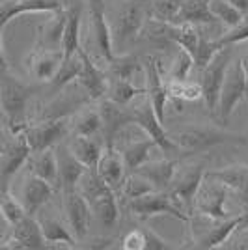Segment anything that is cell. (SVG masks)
Wrapping results in <instances>:
<instances>
[{
    "instance_id": "obj_1",
    "label": "cell",
    "mask_w": 248,
    "mask_h": 250,
    "mask_svg": "<svg viewBox=\"0 0 248 250\" xmlns=\"http://www.w3.org/2000/svg\"><path fill=\"white\" fill-rule=\"evenodd\" d=\"M32 90L28 84L15 79L8 69H0V106L10 122L13 133L22 131L24 116H26V104L32 97Z\"/></svg>"
},
{
    "instance_id": "obj_2",
    "label": "cell",
    "mask_w": 248,
    "mask_h": 250,
    "mask_svg": "<svg viewBox=\"0 0 248 250\" xmlns=\"http://www.w3.org/2000/svg\"><path fill=\"white\" fill-rule=\"evenodd\" d=\"M174 142L177 144L179 151H183V153H200L209 147L227 144V142L247 144V140L243 136L227 133L222 129H215V127H188L174 136Z\"/></svg>"
},
{
    "instance_id": "obj_3",
    "label": "cell",
    "mask_w": 248,
    "mask_h": 250,
    "mask_svg": "<svg viewBox=\"0 0 248 250\" xmlns=\"http://www.w3.org/2000/svg\"><path fill=\"white\" fill-rule=\"evenodd\" d=\"M233 58V49L231 47H222L220 51L213 56V60L202 69V97L206 99L207 108L211 112H217L218 95H220V86L224 83L226 71Z\"/></svg>"
},
{
    "instance_id": "obj_4",
    "label": "cell",
    "mask_w": 248,
    "mask_h": 250,
    "mask_svg": "<svg viewBox=\"0 0 248 250\" xmlns=\"http://www.w3.org/2000/svg\"><path fill=\"white\" fill-rule=\"evenodd\" d=\"M129 209L142 220L153 219L159 215H168V217H176L183 222H188V215L183 213V209L172 200L168 190H151L144 196L129 200Z\"/></svg>"
},
{
    "instance_id": "obj_5",
    "label": "cell",
    "mask_w": 248,
    "mask_h": 250,
    "mask_svg": "<svg viewBox=\"0 0 248 250\" xmlns=\"http://www.w3.org/2000/svg\"><path fill=\"white\" fill-rule=\"evenodd\" d=\"M248 94V84L247 77L243 71L241 60L229 63L224 77V83L220 86V95H218V104L217 110L222 122H226L229 116L233 114V110L237 108V104L245 99Z\"/></svg>"
},
{
    "instance_id": "obj_6",
    "label": "cell",
    "mask_w": 248,
    "mask_h": 250,
    "mask_svg": "<svg viewBox=\"0 0 248 250\" xmlns=\"http://www.w3.org/2000/svg\"><path fill=\"white\" fill-rule=\"evenodd\" d=\"M227 192H229V188L226 185H222L220 181L206 174L200 183L196 196H194V206L204 217H209L211 220H224L227 219Z\"/></svg>"
},
{
    "instance_id": "obj_7",
    "label": "cell",
    "mask_w": 248,
    "mask_h": 250,
    "mask_svg": "<svg viewBox=\"0 0 248 250\" xmlns=\"http://www.w3.org/2000/svg\"><path fill=\"white\" fill-rule=\"evenodd\" d=\"M145 6L142 0H133L124 8L116 22V32L112 34V47L118 51H125L131 43L138 38V34L144 30L145 24Z\"/></svg>"
},
{
    "instance_id": "obj_8",
    "label": "cell",
    "mask_w": 248,
    "mask_h": 250,
    "mask_svg": "<svg viewBox=\"0 0 248 250\" xmlns=\"http://www.w3.org/2000/svg\"><path fill=\"white\" fill-rule=\"evenodd\" d=\"M131 124L138 125L140 129H144L145 135L149 136L157 147H161L166 153H177L179 147L174 142V138H170L165 131V125L159 122V118L153 112V106L145 97L142 103H138L135 108H131Z\"/></svg>"
},
{
    "instance_id": "obj_9",
    "label": "cell",
    "mask_w": 248,
    "mask_h": 250,
    "mask_svg": "<svg viewBox=\"0 0 248 250\" xmlns=\"http://www.w3.org/2000/svg\"><path fill=\"white\" fill-rule=\"evenodd\" d=\"M22 133L28 140L32 153H40L43 149L60 144L69 133V122L65 118H52L49 122L24 127Z\"/></svg>"
},
{
    "instance_id": "obj_10",
    "label": "cell",
    "mask_w": 248,
    "mask_h": 250,
    "mask_svg": "<svg viewBox=\"0 0 248 250\" xmlns=\"http://www.w3.org/2000/svg\"><path fill=\"white\" fill-rule=\"evenodd\" d=\"M63 208H65V217H67L69 229L77 237V241L81 243L88 235L90 220H92V208L77 188L63 192Z\"/></svg>"
},
{
    "instance_id": "obj_11",
    "label": "cell",
    "mask_w": 248,
    "mask_h": 250,
    "mask_svg": "<svg viewBox=\"0 0 248 250\" xmlns=\"http://www.w3.org/2000/svg\"><path fill=\"white\" fill-rule=\"evenodd\" d=\"M204 163H194L190 167H186L181 174L174 176L172 179V185L168 188L172 200L176 202L177 206H186L190 208L194 204V196H196L198 188H200V183L206 176V170H204Z\"/></svg>"
},
{
    "instance_id": "obj_12",
    "label": "cell",
    "mask_w": 248,
    "mask_h": 250,
    "mask_svg": "<svg viewBox=\"0 0 248 250\" xmlns=\"http://www.w3.org/2000/svg\"><path fill=\"white\" fill-rule=\"evenodd\" d=\"M4 249H22V250H43L49 249V243L43 237L40 220L34 215H24L19 222L11 226V239Z\"/></svg>"
},
{
    "instance_id": "obj_13",
    "label": "cell",
    "mask_w": 248,
    "mask_h": 250,
    "mask_svg": "<svg viewBox=\"0 0 248 250\" xmlns=\"http://www.w3.org/2000/svg\"><path fill=\"white\" fill-rule=\"evenodd\" d=\"M30 155L32 151L24 133L22 131L15 133L13 140H11L10 144H6V149L2 153L4 161H2V168H0V183H2L0 190H8V181L21 170L22 165L28 161Z\"/></svg>"
},
{
    "instance_id": "obj_14",
    "label": "cell",
    "mask_w": 248,
    "mask_h": 250,
    "mask_svg": "<svg viewBox=\"0 0 248 250\" xmlns=\"http://www.w3.org/2000/svg\"><path fill=\"white\" fill-rule=\"evenodd\" d=\"M99 116H101V133L104 138V146H114V136L118 135L125 125H131V110L124 104L114 103L112 99L99 101Z\"/></svg>"
},
{
    "instance_id": "obj_15",
    "label": "cell",
    "mask_w": 248,
    "mask_h": 250,
    "mask_svg": "<svg viewBox=\"0 0 248 250\" xmlns=\"http://www.w3.org/2000/svg\"><path fill=\"white\" fill-rule=\"evenodd\" d=\"M145 95H147V101L153 106V112L159 118V122L165 124V108L168 94H166V84L163 83L161 67H159L155 56L145 58Z\"/></svg>"
},
{
    "instance_id": "obj_16",
    "label": "cell",
    "mask_w": 248,
    "mask_h": 250,
    "mask_svg": "<svg viewBox=\"0 0 248 250\" xmlns=\"http://www.w3.org/2000/svg\"><path fill=\"white\" fill-rule=\"evenodd\" d=\"M63 8L60 0H4L0 2V32L2 28L22 13H41Z\"/></svg>"
},
{
    "instance_id": "obj_17",
    "label": "cell",
    "mask_w": 248,
    "mask_h": 250,
    "mask_svg": "<svg viewBox=\"0 0 248 250\" xmlns=\"http://www.w3.org/2000/svg\"><path fill=\"white\" fill-rule=\"evenodd\" d=\"M86 2H88V8H90V17H92L97 49H99L101 56L106 62H112L116 52H114L112 47V30H110L106 17H104V0H86Z\"/></svg>"
},
{
    "instance_id": "obj_18",
    "label": "cell",
    "mask_w": 248,
    "mask_h": 250,
    "mask_svg": "<svg viewBox=\"0 0 248 250\" xmlns=\"http://www.w3.org/2000/svg\"><path fill=\"white\" fill-rule=\"evenodd\" d=\"M54 151H56V163H58V187H62L63 192L77 188L81 177L86 172V167L73 155L65 144H60Z\"/></svg>"
},
{
    "instance_id": "obj_19",
    "label": "cell",
    "mask_w": 248,
    "mask_h": 250,
    "mask_svg": "<svg viewBox=\"0 0 248 250\" xmlns=\"http://www.w3.org/2000/svg\"><path fill=\"white\" fill-rule=\"evenodd\" d=\"M77 52H79L81 62H83V69H81V75H79V81L83 84V88L92 99H103L104 95H106V92H108V81H106V77L93 63V60L88 56V52L84 51L83 47H79Z\"/></svg>"
},
{
    "instance_id": "obj_20",
    "label": "cell",
    "mask_w": 248,
    "mask_h": 250,
    "mask_svg": "<svg viewBox=\"0 0 248 250\" xmlns=\"http://www.w3.org/2000/svg\"><path fill=\"white\" fill-rule=\"evenodd\" d=\"M97 172L99 176L103 177V181L112 188L114 192L120 190L122 185H124L125 179V165L124 159H122V153H118L114 146H104L103 153L99 157V163H97Z\"/></svg>"
},
{
    "instance_id": "obj_21",
    "label": "cell",
    "mask_w": 248,
    "mask_h": 250,
    "mask_svg": "<svg viewBox=\"0 0 248 250\" xmlns=\"http://www.w3.org/2000/svg\"><path fill=\"white\" fill-rule=\"evenodd\" d=\"M176 159H161V161H151V163H142L135 172L145 177L155 190H168L172 185V179L176 176Z\"/></svg>"
},
{
    "instance_id": "obj_22",
    "label": "cell",
    "mask_w": 248,
    "mask_h": 250,
    "mask_svg": "<svg viewBox=\"0 0 248 250\" xmlns=\"http://www.w3.org/2000/svg\"><path fill=\"white\" fill-rule=\"evenodd\" d=\"M81 17H83V0H73L65 10V26L62 36V56L69 58L81 47Z\"/></svg>"
},
{
    "instance_id": "obj_23",
    "label": "cell",
    "mask_w": 248,
    "mask_h": 250,
    "mask_svg": "<svg viewBox=\"0 0 248 250\" xmlns=\"http://www.w3.org/2000/svg\"><path fill=\"white\" fill-rule=\"evenodd\" d=\"M52 196V185L41 177L34 176L26 177L24 187H22V198L21 204L26 215H36L40 208H43Z\"/></svg>"
},
{
    "instance_id": "obj_24",
    "label": "cell",
    "mask_w": 248,
    "mask_h": 250,
    "mask_svg": "<svg viewBox=\"0 0 248 250\" xmlns=\"http://www.w3.org/2000/svg\"><path fill=\"white\" fill-rule=\"evenodd\" d=\"M62 60V51H51V49H41L40 47V49L32 52L30 60H28V67H30V73L38 81L47 83V81L54 79Z\"/></svg>"
},
{
    "instance_id": "obj_25",
    "label": "cell",
    "mask_w": 248,
    "mask_h": 250,
    "mask_svg": "<svg viewBox=\"0 0 248 250\" xmlns=\"http://www.w3.org/2000/svg\"><path fill=\"white\" fill-rule=\"evenodd\" d=\"M209 177L220 181L226 185L229 190L237 192L241 202L247 206L248 204V167L245 165H235V167H226L222 170H211L206 172Z\"/></svg>"
},
{
    "instance_id": "obj_26",
    "label": "cell",
    "mask_w": 248,
    "mask_h": 250,
    "mask_svg": "<svg viewBox=\"0 0 248 250\" xmlns=\"http://www.w3.org/2000/svg\"><path fill=\"white\" fill-rule=\"evenodd\" d=\"M209 2L211 0H183L174 24H211L217 21Z\"/></svg>"
},
{
    "instance_id": "obj_27",
    "label": "cell",
    "mask_w": 248,
    "mask_h": 250,
    "mask_svg": "<svg viewBox=\"0 0 248 250\" xmlns=\"http://www.w3.org/2000/svg\"><path fill=\"white\" fill-rule=\"evenodd\" d=\"M239 224H241V215L233 217V219L218 220L217 226L209 228L207 233L198 237L196 247L198 249H217V247H222L229 239V235L239 229Z\"/></svg>"
},
{
    "instance_id": "obj_28",
    "label": "cell",
    "mask_w": 248,
    "mask_h": 250,
    "mask_svg": "<svg viewBox=\"0 0 248 250\" xmlns=\"http://www.w3.org/2000/svg\"><path fill=\"white\" fill-rule=\"evenodd\" d=\"M69 151L77 157L86 168H95L99 163V157L103 153V147L99 146V142L93 136H81L75 135L71 142L67 144Z\"/></svg>"
},
{
    "instance_id": "obj_29",
    "label": "cell",
    "mask_w": 248,
    "mask_h": 250,
    "mask_svg": "<svg viewBox=\"0 0 248 250\" xmlns=\"http://www.w3.org/2000/svg\"><path fill=\"white\" fill-rule=\"evenodd\" d=\"M40 226H41V231H43V237L45 241L49 243V247L51 245H63V247H71L75 249L77 247V237L73 235V231L63 222H60L58 219H52V217H43L40 220Z\"/></svg>"
},
{
    "instance_id": "obj_30",
    "label": "cell",
    "mask_w": 248,
    "mask_h": 250,
    "mask_svg": "<svg viewBox=\"0 0 248 250\" xmlns=\"http://www.w3.org/2000/svg\"><path fill=\"white\" fill-rule=\"evenodd\" d=\"M63 26H65V10L60 8V10L52 11V17L41 26L40 47L51 49V51H62V49H56V45L62 47Z\"/></svg>"
},
{
    "instance_id": "obj_31",
    "label": "cell",
    "mask_w": 248,
    "mask_h": 250,
    "mask_svg": "<svg viewBox=\"0 0 248 250\" xmlns=\"http://www.w3.org/2000/svg\"><path fill=\"white\" fill-rule=\"evenodd\" d=\"M30 172L34 176L49 181L52 187L58 185V163H56V151L49 147L40 153H34L30 161Z\"/></svg>"
},
{
    "instance_id": "obj_32",
    "label": "cell",
    "mask_w": 248,
    "mask_h": 250,
    "mask_svg": "<svg viewBox=\"0 0 248 250\" xmlns=\"http://www.w3.org/2000/svg\"><path fill=\"white\" fill-rule=\"evenodd\" d=\"M90 208H92V213L95 215L97 222L101 224V228L110 229L116 226L118 217H120V209H118V204H116L114 190L106 192L103 196H99L95 202L90 204Z\"/></svg>"
},
{
    "instance_id": "obj_33",
    "label": "cell",
    "mask_w": 248,
    "mask_h": 250,
    "mask_svg": "<svg viewBox=\"0 0 248 250\" xmlns=\"http://www.w3.org/2000/svg\"><path fill=\"white\" fill-rule=\"evenodd\" d=\"M77 190L83 194L88 204H92L99 196H103L106 192H110L112 188L108 187L103 181V177L99 176L97 168H86V172L83 174L79 185H77Z\"/></svg>"
},
{
    "instance_id": "obj_34",
    "label": "cell",
    "mask_w": 248,
    "mask_h": 250,
    "mask_svg": "<svg viewBox=\"0 0 248 250\" xmlns=\"http://www.w3.org/2000/svg\"><path fill=\"white\" fill-rule=\"evenodd\" d=\"M153 147H157V144L149 136H147V138H142V140H136V142H131V144L124 149V153H122L125 170H127L129 174L135 172L142 163L147 161L149 151H151Z\"/></svg>"
},
{
    "instance_id": "obj_35",
    "label": "cell",
    "mask_w": 248,
    "mask_h": 250,
    "mask_svg": "<svg viewBox=\"0 0 248 250\" xmlns=\"http://www.w3.org/2000/svg\"><path fill=\"white\" fill-rule=\"evenodd\" d=\"M81 69H83V62H81L79 52H75L69 58H63L58 71L54 75V79H52L54 88H63L73 81H77L79 75H81Z\"/></svg>"
},
{
    "instance_id": "obj_36",
    "label": "cell",
    "mask_w": 248,
    "mask_h": 250,
    "mask_svg": "<svg viewBox=\"0 0 248 250\" xmlns=\"http://www.w3.org/2000/svg\"><path fill=\"white\" fill-rule=\"evenodd\" d=\"M170 38L190 54L196 51L198 42H200V36L192 24H170Z\"/></svg>"
},
{
    "instance_id": "obj_37",
    "label": "cell",
    "mask_w": 248,
    "mask_h": 250,
    "mask_svg": "<svg viewBox=\"0 0 248 250\" xmlns=\"http://www.w3.org/2000/svg\"><path fill=\"white\" fill-rule=\"evenodd\" d=\"M110 63L114 81H129L138 71L140 62L135 54H116Z\"/></svg>"
},
{
    "instance_id": "obj_38",
    "label": "cell",
    "mask_w": 248,
    "mask_h": 250,
    "mask_svg": "<svg viewBox=\"0 0 248 250\" xmlns=\"http://www.w3.org/2000/svg\"><path fill=\"white\" fill-rule=\"evenodd\" d=\"M168 99H179V101H198L202 99V86L200 84H186L185 81H170L166 84Z\"/></svg>"
},
{
    "instance_id": "obj_39",
    "label": "cell",
    "mask_w": 248,
    "mask_h": 250,
    "mask_svg": "<svg viewBox=\"0 0 248 250\" xmlns=\"http://www.w3.org/2000/svg\"><path fill=\"white\" fill-rule=\"evenodd\" d=\"M140 94H145V90L136 88V86H133L129 81H114V84L108 86V92H106L108 99H112L114 103H118V104H124V106H127V104L135 99L136 95H140Z\"/></svg>"
},
{
    "instance_id": "obj_40",
    "label": "cell",
    "mask_w": 248,
    "mask_h": 250,
    "mask_svg": "<svg viewBox=\"0 0 248 250\" xmlns=\"http://www.w3.org/2000/svg\"><path fill=\"white\" fill-rule=\"evenodd\" d=\"M0 215L10 226H13L15 222H19L26 215V211H24L21 202L13 198L8 190H0Z\"/></svg>"
},
{
    "instance_id": "obj_41",
    "label": "cell",
    "mask_w": 248,
    "mask_h": 250,
    "mask_svg": "<svg viewBox=\"0 0 248 250\" xmlns=\"http://www.w3.org/2000/svg\"><path fill=\"white\" fill-rule=\"evenodd\" d=\"M209 8H211V13L215 15V19H220L229 28L243 21V13L237 8H233L227 0H211Z\"/></svg>"
},
{
    "instance_id": "obj_42",
    "label": "cell",
    "mask_w": 248,
    "mask_h": 250,
    "mask_svg": "<svg viewBox=\"0 0 248 250\" xmlns=\"http://www.w3.org/2000/svg\"><path fill=\"white\" fill-rule=\"evenodd\" d=\"M151 190H155L153 185H151L145 177H142L140 174H136V172H131V176L125 177L124 185H122V192H124V196L127 200L144 196V194L151 192Z\"/></svg>"
},
{
    "instance_id": "obj_43",
    "label": "cell",
    "mask_w": 248,
    "mask_h": 250,
    "mask_svg": "<svg viewBox=\"0 0 248 250\" xmlns=\"http://www.w3.org/2000/svg\"><path fill=\"white\" fill-rule=\"evenodd\" d=\"M181 2L183 0H155L151 4V13L149 15H151V19L174 24L177 13H179V8H181Z\"/></svg>"
},
{
    "instance_id": "obj_44",
    "label": "cell",
    "mask_w": 248,
    "mask_h": 250,
    "mask_svg": "<svg viewBox=\"0 0 248 250\" xmlns=\"http://www.w3.org/2000/svg\"><path fill=\"white\" fill-rule=\"evenodd\" d=\"M220 49H222V45L218 43V40H206V38H200L196 51L192 52L194 65H196L198 69H204L207 63L213 60V56H215Z\"/></svg>"
},
{
    "instance_id": "obj_45",
    "label": "cell",
    "mask_w": 248,
    "mask_h": 250,
    "mask_svg": "<svg viewBox=\"0 0 248 250\" xmlns=\"http://www.w3.org/2000/svg\"><path fill=\"white\" fill-rule=\"evenodd\" d=\"M101 133V116L99 110H88L81 118L75 120V135L95 136Z\"/></svg>"
},
{
    "instance_id": "obj_46",
    "label": "cell",
    "mask_w": 248,
    "mask_h": 250,
    "mask_svg": "<svg viewBox=\"0 0 248 250\" xmlns=\"http://www.w3.org/2000/svg\"><path fill=\"white\" fill-rule=\"evenodd\" d=\"M194 67V58L192 54L185 49H179L170 67V81H186L190 69Z\"/></svg>"
},
{
    "instance_id": "obj_47",
    "label": "cell",
    "mask_w": 248,
    "mask_h": 250,
    "mask_svg": "<svg viewBox=\"0 0 248 250\" xmlns=\"http://www.w3.org/2000/svg\"><path fill=\"white\" fill-rule=\"evenodd\" d=\"M243 42H248V19L241 21L235 26H231V30H227L226 34H222L218 38V43L222 47H233V45Z\"/></svg>"
},
{
    "instance_id": "obj_48",
    "label": "cell",
    "mask_w": 248,
    "mask_h": 250,
    "mask_svg": "<svg viewBox=\"0 0 248 250\" xmlns=\"http://www.w3.org/2000/svg\"><path fill=\"white\" fill-rule=\"evenodd\" d=\"M145 237V250H172L174 245L168 243L166 239H163L161 235H157L153 229L149 228H142Z\"/></svg>"
},
{
    "instance_id": "obj_49",
    "label": "cell",
    "mask_w": 248,
    "mask_h": 250,
    "mask_svg": "<svg viewBox=\"0 0 248 250\" xmlns=\"http://www.w3.org/2000/svg\"><path fill=\"white\" fill-rule=\"evenodd\" d=\"M125 250H145V237L142 229H131L122 241Z\"/></svg>"
},
{
    "instance_id": "obj_50",
    "label": "cell",
    "mask_w": 248,
    "mask_h": 250,
    "mask_svg": "<svg viewBox=\"0 0 248 250\" xmlns=\"http://www.w3.org/2000/svg\"><path fill=\"white\" fill-rule=\"evenodd\" d=\"M233 8H237L243 15H248V0H227Z\"/></svg>"
},
{
    "instance_id": "obj_51",
    "label": "cell",
    "mask_w": 248,
    "mask_h": 250,
    "mask_svg": "<svg viewBox=\"0 0 248 250\" xmlns=\"http://www.w3.org/2000/svg\"><path fill=\"white\" fill-rule=\"evenodd\" d=\"M248 228V204L245 206V211L241 213V224H239V229H247Z\"/></svg>"
},
{
    "instance_id": "obj_52",
    "label": "cell",
    "mask_w": 248,
    "mask_h": 250,
    "mask_svg": "<svg viewBox=\"0 0 248 250\" xmlns=\"http://www.w3.org/2000/svg\"><path fill=\"white\" fill-rule=\"evenodd\" d=\"M241 65H243V71H245V77H247V84H248V54L241 58Z\"/></svg>"
},
{
    "instance_id": "obj_53",
    "label": "cell",
    "mask_w": 248,
    "mask_h": 250,
    "mask_svg": "<svg viewBox=\"0 0 248 250\" xmlns=\"http://www.w3.org/2000/svg\"><path fill=\"white\" fill-rule=\"evenodd\" d=\"M2 247H4V245H2V239H0V249H2Z\"/></svg>"
},
{
    "instance_id": "obj_54",
    "label": "cell",
    "mask_w": 248,
    "mask_h": 250,
    "mask_svg": "<svg viewBox=\"0 0 248 250\" xmlns=\"http://www.w3.org/2000/svg\"><path fill=\"white\" fill-rule=\"evenodd\" d=\"M0 2H4V0H0Z\"/></svg>"
}]
</instances>
